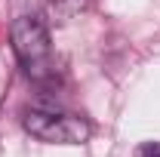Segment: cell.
Instances as JSON below:
<instances>
[{
    "label": "cell",
    "mask_w": 160,
    "mask_h": 157,
    "mask_svg": "<svg viewBox=\"0 0 160 157\" xmlns=\"http://www.w3.org/2000/svg\"><path fill=\"white\" fill-rule=\"evenodd\" d=\"M25 129L46 145H83L92 136V126L86 117L65 111H43V108L25 114Z\"/></svg>",
    "instance_id": "7a4b0ae2"
},
{
    "label": "cell",
    "mask_w": 160,
    "mask_h": 157,
    "mask_svg": "<svg viewBox=\"0 0 160 157\" xmlns=\"http://www.w3.org/2000/svg\"><path fill=\"white\" fill-rule=\"evenodd\" d=\"M136 157H160V142H142Z\"/></svg>",
    "instance_id": "277c9868"
},
{
    "label": "cell",
    "mask_w": 160,
    "mask_h": 157,
    "mask_svg": "<svg viewBox=\"0 0 160 157\" xmlns=\"http://www.w3.org/2000/svg\"><path fill=\"white\" fill-rule=\"evenodd\" d=\"M9 40L16 49V59L25 68V74L31 80H49L52 71V43H49V28L46 19L40 16H19L9 28Z\"/></svg>",
    "instance_id": "6da1fadb"
},
{
    "label": "cell",
    "mask_w": 160,
    "mask_h": 157,
    "mask_svg": "<svg viewBox=\"0 0 160 157\" xmlns=\"http://www.w3.org/2000/svg\"><path fill=\"white\" fill-rule=\"evenodd\" d=\"M80 9H83V0H49V3H46V16H49V22H59V25L71 22Z\"/></svg>",
    "instance_id": "3957f363"
}]
</instances>
